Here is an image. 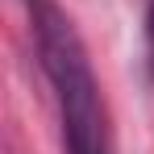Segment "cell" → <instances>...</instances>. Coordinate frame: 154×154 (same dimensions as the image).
I'll use <instances>...</instances> for the list:
<instances>
[{
    "mask_svg": "<svg viewBox=\"0 0 154 154\" xmlns=\"http://www.w3.org/2000/svg\"><path fill=\"white\" fill-rule=\"evenodd\" d=\"M29 21H33V42H38V63L54 88L58 117H63V146L67 154H112L108 150V125H104L100 88L92 75L88 50L79 42L75 25L54 0H25Z\"/></svg>",
    "mask_w": 154,
    "mask_h": 154,
    "instance_id": "cell-1",
    "label": "cell"
},
{
    "mask_svg": "<svg viewBox=\"0 0 154 154\" xmlns=\"http://www.w3.org/2000/svg\"><path fill=\"white\" fill-rule=\"evenodd\" d=\"M146 38H150V50H154V0L146 4Z\"/></svg>",
    "mask_w": 154,
    "mask_h": 154,
    "instance_id": "cell-2",
    "label": "cell"
}]
</instances>
